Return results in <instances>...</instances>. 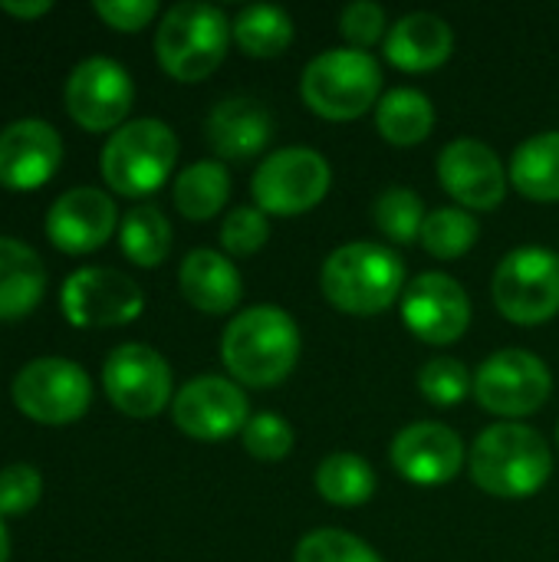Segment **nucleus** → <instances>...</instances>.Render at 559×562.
Wrapping results in <instances>:
<instances>
[{"label":"nucleus","instance_id":"nucleus-33","mask_svg":"<svg viewBox=\"0 0 559 562\" xmlns=\"http://www.w3.org/2000/svg\"><path fill=\"white\" fill-rule=\"evenodd\" d=\"M293 562H382V557L346 530H313L297 543Z\"/></svg>","mask_w":559,"mask_h":562},{"label":"nucleus","instance_id":"nucleus-3","mask_svg":"<svg viewBox=\"0 0 559 562\" xmlns=\"http://www.w3.org/2000/svg\"><path fill=\"white\" fill-rule=\"evenodd\" d=\"M320 290L346 316H379L402 300L405 263L385 244L353 240L326 257Z\"/></svg>","mask_w":559,"mask_h":562},{"label":"nucleus","instance_id":"nucleus-10","mask_svg":"<svg viewBox=\"0 0 559 562\" xmlns=\"http://www.w3.org/2000/svg\"><path fill=\"white\" fill-rule=\"evenodd\" d=\"M13 405L40 425H72L89 412L92 382L69 359H33L13 379Z\"/></svg>","mask_w":559,"mask_h":562},{"label":"nucleus","instance_id":"nucleus-24","mask_svg":"<svg viewBox=\"0 0 559 562\" xmlns=\"http://www.w3.org/2000/svg\"><path fill=\"white\" fill-rule=\"evenodd\" d=\"M507 175L527 201H559V132H540L521 142L511 155Z\"/></svg>","mask_w":559,"mask_h":562},{"label":"nucleus","instance_id":"nucleus-27","mask_svg":"<svg viewBox=\"0 0 559 562\" xmlns=\"http://www.w3.org/2000/svg\"><path fill=\"white\" fill-rule=\"evenodd\" d=\"M231 33H234V43L241 46V53H247L254 59H273L290 49L293 20L287 10H280L273 3H254L234 16Z\"/></svg>","mask_w":559,"mask_h":562},{"label":"nucleus","instance_id":"nucleus-8","mask_svg":"<svg viewBox=\"0 0 559 562\" xmlns=\"http://www.w3.org/2000/svg\"><path fill=\"white\" fill-rule=\"evenodd\" d=\"M494 306L514 326H544L559 313V257L547 247H517L494 270Z\"/></svg>","mask_w":559,"mask_h":562},{"label":"nucleus","instance_id":"nucleus-29","mask_svg":"<svg viewBox=\"0 0 559 562\" xmlns=\"http://www.w3.org/2000/svg\"><path fill=\"white\" fill-rule=\"evenodd\" d=\"M119 247L135 267H158L171 250V224L155 204H138L125 211L119 227Z\"/></svg>","mask_w":559,"mask_h":562},{"label":"nucleus","instance_id":"nucleus-38","mask_svg":"<svg viewBox=\"0 0 559 562\" xmlns=\"http://www.w3.org/2000/svg\"><path fill=\"white\" fill-rule=\"evenodd\" d=\"M92 10L112 26V30H122V33H138L142 26H148L158 13V3L155 0H96Z\"/></svg>","mask_w":559,"mask_h":562},{"label":"nucleus","instance_id":"nucleus-40","mask_svg":"<svg viewBox=\"0 0 559 562\" xmlns=\"http://www.w3.org/2000/svg\"><path fill=\"white\" fill-rule=\"evenodd\" d=\"M10 560V533H7V527H3V520H0V562Z\"/></svg>","mask_w":559,"mask_h":562},{"label":"nucleus","instance_id":"nucleus-15","mask_svg":"<svg viewBox=\"0 0 559 562\" xmlns=\"http://www.w3.org/2000/svg\"><path fill=\"white\" fill-rule=\"evenodd\" d=\"M171 418L178 431L194 441H227L231 435H241L250 422V405L237 382L201 375L178 389L171 402Z\"/></svg>","mask_w":559,"mask_h":562},{"label":"nucleus","instance_id":"nucleus-14","mask_svg":"<svg viewBox=\"0 0 559 562\" xmlns=\"http://www.w3.org/2000/svg\"><path fill=\"white\" fill-rule=\"evenodd\" d=\"M402 319L415 339L428 346H451L471 326L468 290L448 273H422L402 293Z\"/></svg>","mask_w":559,"mask_h":562},{"label":"nucleus","instance_id":"nucleus-28","mask_svg":"<svg viewBox=\"0 0 559 562\" xmlns=\"http://www.w3.org/2000/svg\"><path fill=\"white\" fill-rule=\"evenodd\" d=\"M316 491L333 507H362L376 494V471L353 451H336L316 468Z\"/></svg>","mask_w":559,"mask_h":562},{"label":"nucleus","instance_id":"nucleus-9","mask_svg":"<svg viewBox=\"0 0 559 562\" xmlns=\"http://www.w3.org/2000/svg\"><path fill=\"white\" fill-rule=\"evenodd\" d=\"M554 375L547 362L527 349H501L474 372V398L497 418H527L547 405Z\"/></svg>","mask_w":559,"mask_h":562},{"label":"nucleus","instance_id":"nucleus-31","mask_svg":"<svg viewBox=\"0 0 559 562\" xmlns=\"http://www.w3.org/2000/svg\"><path fill=\"white\" fill-rule=\"evenodd\" d=\"M425 204L412 188L392 184L372 201V221L392 244H412L422 234L425 224Z\"/></svg>","mask_w":559,"mask_h":562},{"label":"nucleus","instance_id":"nucleus-17","mask_svg":"<svg viewBox=\"0 0 559 562\" xmlns=\"http://www.w3.org/2000/svg\"><path fill=\"white\" fill-rule=\"evenodd\" d=\"M392 468L418 487H441L465 468V441L458 431L438 422L405 425L389 448Z\"/></svg>","mask_w":559,"mask_h":562},{"label":"nucleus","instance_id":"nucleus-7","mask_svg":"<svg viewBox=\"0 0 559 562\" xmlns=\"http://www.w3.org/2000/svg\"><path fill=\"white\" fill-rule=\"evenodd\" d=\"M333 184L329 161L306 145L280 148L267 155L250 181L254 207H260L267 217H297L313 211Z\"/></svg>","mask_w":559,"mask_h":562},{"label":"nucleus","instance_id":"nucleus-26","mask_svg":"<svg viewBox=\"0 0 559 562\" xmlns=\"http://www.w3.org/2000/svg\"><path fill=\"white\" fill-rule=\"evenodd\" d=\"M171 198H175V207L188 221H211L214 214H221L231 198V175H227L224 161L208 158V161L188 165L175 178Z\"/></svg>","mask_w":559,"mask_h":562},{"label":"nucleus","instance_id":"nucleus-20","mask_svg":"<svg viewBox=\"0 0 559 562\" xmlns=\"http://www.w3.org/2000/svg\"><path fill=\"white\" fill-rule=\"evenodd\" d=\"M204 132H208V145L214 148L217 158L250 161L273 138V112L260 99L231 95L211 109Z\"/></svg>","mask_w":559,"mask_h":562},{"label":"nucleus","instance_id":"nucleus-23","mask_svg":"<svg viewBox=\"0 0 559 562\" xmlns=\"http://www.w3.org/2000/svg\"><path fill=\"white\" fill-rule=\"evenodd\" d=\"M46 290V270L33 247L0 237V319H23Z\"/></svg>","mask_w":559,"mask_h":562},{"label":"nucleus","instance_id":"nucleus-41","mask_svg":"<svg viewBox=\"0 0 559 562\" xmlns=\"http://www.w3.org/2000/svg\"><path fill=\"white\" fill-rule=\"evenodd\" d=\"M557 441H559V431H557Z\"/></svg>","mask_w":559,"mask_h":562},{"label":"nucleus","instance_id":"nucleus-39","mask_svg":"<svg viewBox=\"0 0 559 562\" xmlns=\"http://www.w3.org/2000/svg\"><path fill=\"white\" fill-rule=\"evenodd\" d=\"M0 10H3V13H10V16H23V20H30V16H43V13H49V10H53V3H49V0H33V3H10V0H3V3H0Z\"/></svg>","mask_w":559,"mask_h":562},{"label":"nucleus","instance_id":"nucleus-32","mask_svg":"<svg viewBox=\"0 0 559 562\" xmlns=\"http://www.w3.org/2000/svg\"><path fill=\"white\" fill-rule=\"evenodd\" d=\"M418 392L425 395V402H432L438 408H455L468 395H474V375H471V369L461 359L438 356V359L422 366Z\"/></svg>","mask_w":559,"mask_h":562},{"label":"nucleus","instance_id":"nucleus-2","mask_svg":"<svg viewBox=\"0 0 559 562\" xmlns=\"http://www.w3.org/2000/svg\"><path fill=\"white\" fill-rule=\"evenodd\" d=\"M221 359L234 382L273 389L300 362V326L280 306H250L234 316L221 336Z\"/></svg>","mask_w":559,"mask_h":562},{"label":"nucleus","instance_id":"nucleus-19","mask_svg":"<svg viewBox=\"0 0 559 562\" xmlns=\"http://www.w3.org/2000/svg\"><path fill=\"white\" fill-rule=\"evenodd\" d=\"M63 161L59 132L40 119L10 122L0 132V184L7 191L43 188Z\"/></svg>","mask_w":559,"mask_h":562},{"label":"nucleus","instance_id":"nucleus-36","mask_svg":"<svg viewBox=\"0 0 559 562\" xmlns=\"http://www.w3.org/2000/svg\"><path fill=\"white\" fill-rule=\"evenodd\" d=\"M43 477L30 464H10L0 471V517H20L36 507Z\"/></svg>","mask_w":559,"mask_h":562},{"label":"nucleus","instance_id":"nucleus-1","mask_svg":"<svg viewBox=\"0 0 559 562\" xmlns=\"http://www.w3.org/2000/svg\"><path fill=\"white\" fill-rule=\"evenodd\" d=\"M474 487L497 501H524L544 491L554 474V451L547 438L521 422L484 428L468 454Z\"/></svg>","mask_w":559,"mask_h":562},{"label":"nucleus","instance_id":"nucleus-35","mask_svg":"<svg viewBox=\"0 0 559 562\" xmlns=\"http://www.w3.org/2000/svg\"><path fill=\"white\" fill-rule=\"evenodd\" d=\"M270 240V221L260 207H234L221 224V247L231 257H250Z\"/></svg>","mask_w":559,"mask_h":562},{"label":"nucleus","instance_id":"nucleus-37","mask_svg":"<svg viewBox=\"0 0 559 562\" xmlns=\"http://www.w3.org/2000/svg\"><path fill=\"white\" fill-rule=\"evenodd\" d=\"M339 33L353 49L369 53V46H376L385 33V10L372 0H356L339 13Z\"/></svg>","mask_w":559,"mask_h":562},{"label":"nucleus","instance_id":"nucleus-25","mask_svg":"<svg viewBox=\"0 0 559 562\" xmlns=\"http://www.w3.org/2000/svg\"><path fill=\"white\" fill-rule=\"evenodd\" d=\"M376 128L389 145L412 148L422 145L435 128V105L418 89H389L376 105Z\"/></svg>","mask_w":559,"mask_h":562},{"label":"nucleus","instance_id":"nucleus-18","mask_svg":"<svg viewBox=\"0 0 559 562\" xmlns=\"http://www.w3.org/2000/svg\"><path fill=\"white\" fill-rule=\"evenodd\" d=\"M115 224L119 211L105 191L69 188L46 214V237L63 254H92L115 234Z\"/></svg>","mask_w":559,"mask_h":562},{"label":"nucleus","instance_id":"nucleus-21","mask_svg":"<svg viewBox=\"0 0 559 562\" xmlns=\"http://www.w3.org/2000/svg\"><path fill=\"white\" fill-rule=\"evenodd\" d=\"M455 53V30L438 13H409L385 33V59L402 72H432Z\"/></svg>","mask_w":559,"mask_h":562},{"label":"nucleus","instance_id":"nucleus-22","mask_svg":"<svg viewBox=\"0 0 559 562\" xmlns=\"http://www.w3.org/2000/svg\"><path fill=\"white\" fill-rule=\"evenodd\" d=\"M178 286H181V296L198 313H208V316L231 313L244 296V280L237 267L224 254L208 250V247H198L181 260Z\"/></svg>","mask_w":559,"mask_h":562},{"label":"nucleus","instance_id":"nucleus-12","mask_svg":"<svg viewBox=\"0 0 559 562\" xmlns=\"http://www.w3.org/2000/svg\"><path fill=\"white\" fill-rule=\"evenodd\" d=\"M102 389L122 415L145 422L171 402V369L152 346L122 342L102 366Z\"/></svg>","mask_w":559,"mask_h":562},{"label":"nucleus","instance_id":"nucleus-13","mask_svg":"<svg viewBox=\"0 0 559 562\" xmlns=\"http://www.w3.org/2000/svg\"><path fill=\"white\" fill-rule=\"evenodd\" d=\"M66 112L86 132H112L125 125L135 99L132 76L109 56L82 59L66 79Z\"/></svg>","mask_w":559,"mask_h":562},{"label":"nucleus","instance_id":"nucleus-30","mask_svg":"<svg viewBox=\"0 0 559 562\" xmlns=\"http://www.w3.org/2000/svg\"><path fill=\"white\" fill-rule=\"evenodd\" d=\"M481 237V224L471 211L465 207H435L428 211L418 244L425 247V254H432L435 260H458L465 257Z\"/></svg>","mask_w":559,"mask_h":562},{"label":"nucleus","instance_id":"nucleus-11","mask_svg":"<svg viewBox=\"0 0 559 562\" xmlns=\"http://www.w3.org/2000/svg\"><path fill=\"white\" fill-rule=\"evenodd\" d=\"M63 316L79 329H109L135 323L145 310L142 286L112 267H82L63 280Z\"/></svg>","mask_w":559,"mask_h":562},{"label":"nucleus","instance_id":"nucleus-6","mask_svg":"<svg viewBox=\"0 0 559 562\" xmlns=\"http://www.w3.org/2000/svg\"><path fill=\"white\" fill-rule=\"evenodd\" d=\"M178 161V138L161 119H135L115 128L102 148V178L122 198L155 194Z\"/></svg>","mask_w":559,"mask_h":562},{"label":"nucleus","instance_id":"nucleus-34","mask_svg":"<svg viewBox=\"0 0 559 562\" xmlns=\"http://www.w3.org/2000/svg\"><path fill=\"white\" fill-rule=\"evenodd\" d=\"M241 441L250 458L257 461H283L293 451V428L277 412L250 415V422L241 431Z\"/></svg>","mask_w":559,"mask_h":562},{"label":"nucleus","instance_id":"nucleus-5","mask_svg":"<svg viewBox=\"0 0 559 562\" xmlns=\"http://www.w3.org/2000/svg\"><path fill=\"white\" fill-rule=\"evenodd\" d=\"M234 33L224 10L211 3H175L155 33L158 66L178 82L208 79L227 56Z\"/></svg>","mask_w":559,"mask_h":562},{"label":"nucleus","instance_id":"nucleus-4","mask_svg":"<svg viewBox=\"0 0 559 562\" xmlns=\"http://www.w3.org/2000/svg\"><path fill=\"white\" fill-rule=\"evenodd\" d=\"M306 109L326 122H353L382 99V66L372 53L336 46L313 56L300 79Z\"/></svg>","mask_w":559,"mask_h":562},{"label":"nucleus","instance_id":"nucleus-16","mask_svg":"<svg viewBox=\"0 0 559 562\" xmlns=\"http://www.w3.org/2000/svg\"><path fill=\"white\" fill-rule=\"evenodd\" d=\"M438 181L465 211H494L511 188L504 161L491 145L478 138H455L441 148Z\"/></svg>","mask_w":559,"mask_h":562}]
</instances>
